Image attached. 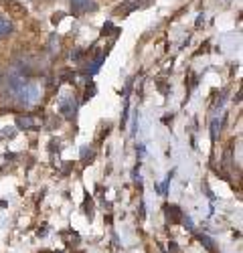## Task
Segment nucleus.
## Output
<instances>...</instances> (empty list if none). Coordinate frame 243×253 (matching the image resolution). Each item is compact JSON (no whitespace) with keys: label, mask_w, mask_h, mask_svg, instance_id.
<instances>
[{"label":"nucleus","mask_w":243,"mask_h":253,"mask_svg":"<svg viewBox=\"0 0 243 253\" xmlns=\"http://www.w3.org/2000/svg\"><path fill=\"white\" fill-rule=\"evenodd\" d=\"M40 124H43V118H31V116L16 118V128L18 130H35V128H39Z\"/></svg>","instance_id":"4"},{"label":"nucleus","mask_w":243,"mask_h":253,"mask_svg":"<svg viewBox=\"0 0 243 253\" xmlns=\"http://www.w3.org/2000/svg\"><path fill=\"white\" fill-rule=\"evenodd\" d=\"M81 57H83V51H81V49H77V51L71 53V59H73V61H79Z\"/></svg>","instance_id":"12"},{"label":"nucleus","mask_w":243,"mask_h":253,"mask_svg":"<svg viewBox=\"0 0 243 253\" xmlns=\"http://www.w3.org/2000/svg\"><path fill=\"white\" fill-rule=\"evenodd\" d=\"M93 95H95V83H93V81H89V85H87V89H85V97H83V101L91 99Z\"/></svg>","instance_id":"10"},{"label":"nucleus","mask_w":243,"mask_h":253,"mask_svg":"<svg viewBox=\"0 0 243 253\" xmlns=\"http://www.w3.org/2000/svg\"><path fill=\"white\" fill-rule=\"evenodd\" d=\"M40 97H43V85H40L39 81H27V85L23 87V91L18 95V101L27 105V108H33V105H37L40 101Z\"/></svg>","instance_id":"1"},{"label":"nucleus","mask_w":243,"mask_h":253,"mask_svg":"<svg viewBox=\"0 0 243 253\" xmlns=\"http://www.w3.org/2000/svg\"><path fill=\"white\" fill-rule=\"evenodd\" d=\"M114 33H120V29H116L112 23H106L104 27H101V35L108 37V35H114Z\"/></svg>","instance_id":"7"},{"label":"nucleus","mask_w":243,"mask_h":253,"mask_svg":"<svg viewBox=\"0 0 243 253\" xmlns=\"http://www.w3.org/2000/svg\"><path fill=\"white\" fill-rule=\"evenodd\" d=\"M63 16H65L63 12H55V14H53V18H51V23H53V25H59L61 20H63Z\"/></svg>","instance_id":"11"},{"label":"nucleus","mask_w":243,"mask_h":253,"mask_svg":"<svg viewBox=\"0 0 243 253\" xmlns=\"http://www.w3.org/2000/svg\"><path fill=\"white\" fill-rule=\"evenodd\" d=\"M53 253H63V251H53Z\"/></svg>","instance_id":"14"},{"label":"nucleus","mask_w":243,"mask_h":253,"mask_svg":"<svg viewBox=\"0 0 243 253\" xmlns=\"http://www.w3.org/2000/svg\"><path fill=\"white\" fill-rule=\"evenodd\" d=\"M164 211H166V217H168V221H170L172 225H180L182 221H185V215H182V211H180L178 205H170V207L166 205Z\"/></svg>","instance_id":"5"},{"label":"nucleus","mask_w":243,"mask_h":253,"mask_svg":"<svg viewBox=\"0 0 243 253\" xmlns=\"http://www.w3.org/2000/svg\"><path fill=\"white\" fill-rule=\"evenodd\" d=\"M199 239L202 241V245H205L209 251H215V245H213V239H211V237H207V235H199Z\"/></svg>","instance_id":"9"},{"label":"nucleus","mask_w":243,"mask_h":253,"mask_svg":"<svg viewBox=\"0 0 243 253\" xmlns=\"http://www.w3.org/2000/svg\"><path fill=\"white\" fill-rule=\"evenodd\" d=\"M71 8L75 14L93 12V10H97V2L95 0H71Z\"/></svg>","instance_id":"3"},{"label":"nucleus","mask_w":243,"mask_h":253,"mask_svg":"<svg viewBox=\"0 0 243 253\" xmlns=\"http://www.w3.org/2000/svg\"><path fill=\"white\" fill-rule=\"evenodd\" d=\"M217 132H221V122L213 120V124H211V138H213V142L217 140Z\"/></svg>","instance_id":"8"},{"label":"nucleus","mask_w":243,"mask_h":253,"mask_svg":"<svg viewBox=\"0 0 243 253\" xmlns=\"http://www.w3.org/2000/svg\"><path fill=\"white\" fill-rule=\"evenodd\" d=\"M12 33V23L6 16H0V39H4Z\"/></svg>","instance_id":"6"},{"label":"nucleus","mask_w":243,"mask_h":253,"mask_svg":"<svg viewBox=\"0 0 243 253\" xmlns=\"http://www.w3.org/2000/svg\"><path fill=\"white\" fill-rule=\"evenodd\" d=\"M168 251H170V253H178V245H176L174 241H170V243H168Z\"/></svg>","instance_id":"13"},{"label":"nucleus","mask_w":243,"mask_h":253,"mask_svg":"<svg viewBox=\"0 0 243 253\" xmlns=\"http://www.w3.org/2000/svg\"><path fill=\"white\" fill-rule=\"evenodd\" d=\"M59 112L63 114L67 120H73L75 114H77V101H75V95H63L59 99Z\"/></svg>","instance_id":"2"}]
</instances>
